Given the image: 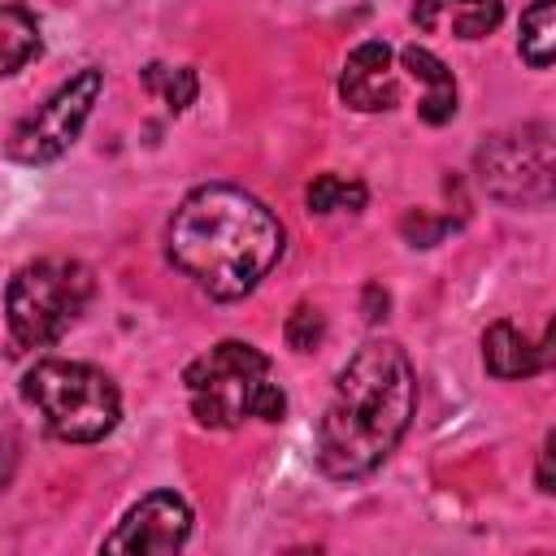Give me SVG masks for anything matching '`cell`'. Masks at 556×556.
Returning a JSON list of instances; mask_svg holds the SVG:
<instances>
[{"label":"cell","mask_w":556,"mask_h":556,"mask_svg":"<svg viewBox=\"0 0 556 556\" xmlns=\"http://www.w3.org/2000/svg\"><path fill=\"white\" fill-rule=\"evenodd\" d=\"M417 413V374L400 343L369 339L339 369L317 421V465L334 482L374 473Z\"/></svg>","instance_id":"6da1fadb"},{"label":"cell","mask_w":556,"mask_h":556,"mask_svg":"<svg viewBox=\"0 0 556 556\" xmlns=\"http://www.w3.org/2000/svg\"><path fill=\"white\" fill-rule=\"evenodd\" d=\"M169 261L213 300L248 295L282 256V222L243 187H195L169 217Z\"/></svg>","instance_id":"7a4b0ae2"},{"label":"cell","mask_w":556,"mask_h":556,"mask_svg":"<svg viewBox=\"0 0 556 556\" xmlns=\"http://www.w3.org/2000/svg\"><path fill=\"white\" fill-rule=\"evenodd\" d=\"M191 417L208 430H235L248 417L282 421L287 395L269 382V356L243 339H222L204 356H195L182 374Z\"/></svg>","instance_id":"3957f363"},{"label":"cell","mask_w":556,"mask_h":556,"mask_svg":"<svg viewBox=\"0 0 556 556\" xmlns=\"http://www.w3.org/2000/svg\"><path fill=\"white\" fill-rule=\"evenodd\" d=\"M26 404L39 408L43 426L65 443H96L122 417L113 378L83 361H39L22 378Z\"/></svg>","instance_id":"277c9868"},{"label":"cell","mask_w":556,"mask_h":556,"mask_svg":"<svg viewBox=\"0 0 556 556\" xmlns=\"http://www.w3.org/2000/svg\"><path fill=\"white\" fill-rule=\"evenodd\" d=\"M91 300V269L65 256L30 261L13 274L4 291V317L17 348L56 343Z\"/></svg>","instance_id":"5b68a950"},{"label":"cell","mask_w":556,"mask_h":556,"mask_svg":"<svg viewBox=\"0 0 556 556\" xmlns=\"http://www.w3.org/2000/svg\"><path fill=\"white\" fill-rule=\"evenodd\" d=\"M478 182L486 195L521 208H543L552 200V174H556V152H552V126L530 122L521 130H500L491 135L478 156H473Z\"/></svg>","instance_id":"8992f818"},{"label":"cell","mask_w":556,"mask_h":556,"mask_svg":"<svg viewBox=\"0 0 556 556\" xmlns=\"http://www.w3.org/2000/svg\"><path fill=\"white\" fill-rule=\"evenodd\" d=\"M104 74L100 70H78L74 78H65L30 117H22L9 135V156L17 165H48L56 156H65L74 148V139L83 135L96 100H100Z\"/></svg>","instance_id":"52a82bcc"},{"label":"cell","mask_w":556,"mask_h":556,"mask_svg":"<svg viewBox=\"0 0 556 556\" xmlns=\"http://www.w3.org/2000/svg\"><path fill=\"white\" fill-rule=\"evenodd\" d=\"M191 534V508L174 491L143 495L122 526L104 539V552H178Z\"/></svg>","instance_id":"ba28073f"},{"label":"cell","mask_w":556,"mask_h":556,"mask_svg":"<svg viewBox=\"0 0 556 556\" xmlns=\"http://www.w3.org/2000/svg\"><path fill=\"white\" fill-rule=\"evenodd\" d=\"M339 96L348 109L356 113H382L400 100V83H395V56L382 39H365L348 52L343 74H339Z\"/></svg>","instance_id":"9c48e42d"},{"label":"cell","mask_w":556,"mask_h":556,"mask_svg":"<svg viewBox=\"0 0 556 556\" xmlns=\"http://www.w3.org/2000/svg\"><path fill=\"white\" fill-rule=\"evenodd\" d=\"M482 365H486V374H495L504 382L530 378L547 365V339H543V348H534L513 321H491L482 330Z\"/></svg>","instance_id":"30bf717a"},{"label":"cell","mask_w":556,"mask_h":556,"mask_svg":"<svg viewBox=\"0 0 556 556\" xmlns=\"http://www.w3.org/2000/svg\"><path fill=\"white\" fill-rule=\"evenodd\" d=\"M400 61H404V70L426 87V96H421V104H417L421 122L443 126V122L456 113V78H452V70H447L430 48H417V43L404 48Z\"/></svg>","instance_id":"8fae6325"},{"label":"cell","mask_w":556,"mask_h":556,"mask_svg":"<svg viewBox=\"0 0 556 556\" xmlns=\"http://www.w3.org/2000/svg\"><path fill=\"white\" fill-rule=\"evenodd\" d=\"M39 48H43L39 22L22 4H0V78L30 65L39 56Z\"/></svg>","instance_id":"7c38bea8"},{"label":"cell","mask_w":556,"mask_h":556,"mask_svg":"<svg viewBox=\"0 0 556 556\" xmlns=\"http://www.w3.org/2000/svg\"><path fill=\"white\" fill-rule=\"evenodd\" d=\"M517 52L530 70H547L552 52H556V0H534L521 13V39Z\"/></svg>","instance_id":"4fadbf2b"},{"label":"cell","mask_w":556,"mask_h":556,"mask_svg":"<svg viewBox=\"0 0 556 556\" xmlns=\"http://www.w3.org/2000/svg\"><path fill=\"white\" fill-rule=\"evenodd\" d=\"M308 213H361L365 208V200H369V191H365V182H356V178H343V174H317L313 182H308Z\"/></svg>","instance_id":"5bb4252c"},{"label":"cell","mask_w":556,"mask_h":556,"mask_svg":"<svg viewBox=\"0 0 556 556\" xmlns=\"http://www.w3.org/2000/svg\"><path fill=\"white\" fill-rule=\"evenodd\" d=\"M143 87L148 91H156L174 113H182L191 100H195V70H187V65H148L143 70Z\"/></svg>","instance_id":"9a60e30c"},{"label":"cell","mask_w":556,"mask_h":556,"mask_svg":"<svg viewBox=\"0 0 556 556\" xmlns=\"http://www.w3.org/2000/svg\"><path fill=\"white\" fill-rule=\"evenodd\" d=\"M504 0H452V30L460 39H482L500 26Z\"/></svg>","instance_id":"2e32d148"},{"label":"cell","mask_w":556,"mask_h":556,"mask_svg":"<svg viewBox=\"0 0 556 556\" xmlns=\"http://www.w3.org/2000/svg\"><path fill=\"white\" fill-rule=\"evenodd\" d=\"M321 339H326V317L313 304H295L291 317H287V343L295 352H313Z\"/></svg>","instance_id":"e0dca14e"},{"label":"cell","mask_w":556,"mask_h":556,"mask_svg":"<svg viewBox=\"0 0 556 556\" xmlns=\"http://www.w3.org/2000/svg\"><path fill=\"white\" fill-rule=\"evenodd\" d=\"M452 226H456V222H447V217H426V213H408V217L400 222V230H404V239H408L413 248H434Z\"/></svg>","instance_id":"ac0fdd59"},{"label":"cell","mask_w":556,"mask_h":556,"mask_svg":"<svg viewBox=\"0 0 556 556\" xmlns=\"http://www.w3.org/2000/svg\"><path fill=\"white\" fill-rule=\"evenodd\" d=\"M443 4H447V0H413V22H417L421 30H434V26H439Z\"/></svg>","instance_id":"d6986e66"},{"label":"cell","mask_w":556,"mask_h":556,"mask_svg":"<svg viewBox=\"0 0 556 556\" xmlns=\"http://www.w3.org/2000/svg\"><path fill=\"white\" fill-rule=\"evenodd\" d=\"M365 317H369V321L387 317V291H382V287H365Z\"/></svg>","instance_id":"ffe728a7"},{"label":"cell","mask_w":556,"mask_h":556,"mask_svg":"<svg viewBox=\"0 0 556 556\" xmlns=\"http://www.w3.org/2000/svg\"><path fill=\"white\" fill-rule=\"evenodd\" d=\"M552 443H556V439H547V443H543V456H539V491H543V495H552Z\"/></svg>","instance_id":"44dd1931"}]
</instances>
